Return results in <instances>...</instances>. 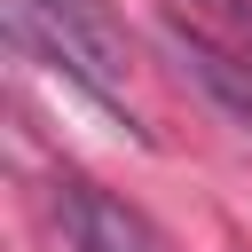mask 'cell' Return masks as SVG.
<instances>
[{"label":"cell","instance_id":"cell-1","mask_svg":"<svg viewBox=\"0 0 252 252\" xmlns=\"http://www.w3.org/2000/svg\"><path fill=\"white\" fill-rule=\"evenodd\" d=\"M165 55L205 87V102H213L236 134H252V63H244V55H228L220 39H205V32H197V24H181V16L165 24Z\"/></svg>","mask_w":252,"mask_h":252},{"label":"cell","instance_id":"cell-2","mask_svg":"<svg viewBox=\"0 0 252 252\" xmlns=\"http://www.w3.org/2000/svg\"><path fill=\"white\" fill-rule=\"evenodd\" d=\"M55 213H63V236H71L79 252H158V236H150L110 189H94V181H63V189H55Z\"/></svg>","mask_w":252,"mask_h":252},{"label":"cell","instance_id":"cell-3","mask_svg":"<svg viewBox=\"0 0 252 252\" xmlns=\"http://www.w3.org/2000/svg\"><path fill=\"white\" fill-rule=\"evenodd\" d=\"M197 8H213V16H228V24H244V16H252V0H197Z\"/></svg>","mask_w":252,"mask_h":252}]
</instances>
